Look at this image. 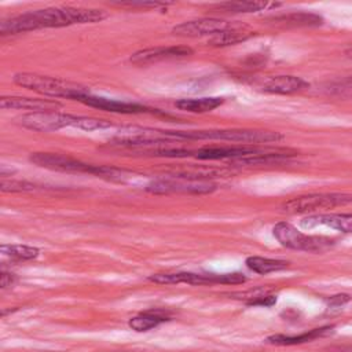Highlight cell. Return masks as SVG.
I'll use <instances>...</instances> for the list:
<instances>
[{
  "mask_svg": "<svg viewBox=\"0 0 352 352\" xmlns=\"http://www.w3.org/2000/svg\"><path fill=\"white\" fill-rule=\"evenodd\" d=\"M245 263H246L249 270H252L253 272L261 274V275L285 270L289 265L287 261L276 260V258H268V257H260V256H250V257L246 258Z\"/></svg>",
  "mask_w": 352,
  "mask_h": 352,
  "instance_id": "21",
  "label": "cell"
},
{
  "mask_svg": "<svg viewBox=\"0 0 352 352\" xmlns=\"http://www.w3.org/2000/svg\"><path fill=\"white\" fill-rule=\"evenodd\" d=\"M0 188L4 192H22V191H33L36 190V184L26 180H6L3 177L0 183Z\"/></svg>",
  "mask_w": 352,
  "mask_h": 352,
  "instance_id": "25",
  "label": "cell"
},
{
  "mask_svg": "<svg viewBox=\"0 0 352 352\" xmlns=\"http://www.w3.org/2000/svg\"><path fill=\"white\" fill-rule=\"evenodd\" d=\"M192 55V50L187 45H169V47H150L139 50L131 55V62L136 65H148L161 60L184 58Z\"/></svg>",
  "mask_w": 352,
  "mask_h": 352,
  "instance_id": "11",
  "label": "cell"
},
{
  "mask_svg": "<svg viewBox=\"0 0 352 352\" xmlns=\"http://www.w3.org/2000/svg\"><path fill=\"white\" fill-rule=\"evenodd\" d=\"M106 16L107 14L98 8L50 7L3 19L0 22V34L7 36L45 28H63L74 23H94L103 21Z\"/></svg>",
  "mask_w": 352,
  "mask_h": 352,
  "instance_id": "1",
  "label": "cell"
},
{
  "mask_svg": "<svg viewBox=\"0 0 352 352\" xmlns=\"http://www.w3.org/2000/svg\"><path fill=\"white\" fill-rule=\"evenodd\" d=\"M216 190V184L210 180H194L180 176L160 177L146 184V191L153 194H208Z\"/></svg>",
  "mask_w": 352,
  "mask_h": 352,
  "instance_id": "9",
  "label": "cell"
},
{
  "mask_svg": "<svg viewBox=\"0 0 352 352\" xmlns=\"http://www.w3.org/2000/svg\"><path fill=\"white\" fill-rule=\"evenodd\" d=\"M287 151L285 148H268L257 147L254 144H236V146H214V147H202L195 151L198 160H228L232 161L242 158H261L270 154H278Z\"/></svg>",
  "mask_w": 352,
  "mask_h": 352,
  "instance_id": "8",
  "label": "cell"
},
{
  "mask_svg": "<svg viewBox=\"0 0 352 352\" xmlns=\"http://www.w3.org/2000/svg\"><path fill=\"white\" fill-rule=\"evenodd\" d=\"M340 352H341V351H340ZM348 352H352V349H351V351H348Z\"/></svg>",
  "mask_w": 352,
  "mask_h": 352,
  "instance_id": "31",
  "label": "cell"
},
{
  "mask_svg": "<svg viewBox=\"0 0 352 352\" xmlns=\"http://www.w3.org/2000/svg\"><path fill=\"white\" fill-rule=\"evenodd\" d=\"M150 282L158 285H212L209 274H194V272H161L148 276Z\"/></svg>",
  "mask_w": 352,
  "mask_h": 352,
  "instance_id": "16",
  "label": "cell"
},
{
  "mask_svg": "<svg viewBox=\"0 0 352 352\" xmlns=\"http://www.w3.org/2000/svg\"><path fill=\"white\" fill-rule=\"evenodd\" d=\"M254 33L250 30H246L245 28H238V26H231L228 29H226L221 33H217L216 36L210 37L209 44L213 47H226V45H232V44H238L242 43L245 40H248L250 36H253Z\"/></svg>",
  "mask_w": 352,
  "mask_h": 352,
  "instance_id": "19",
  "label": "cell"
},
{
  "mask_svg": "<svg viewBox=\"0 0 352 352\" xmlns=\"http://www.w3.org/2000/svg\"><path fill=\"white\" fill-rule=\"evenodd\" d=\"M333 327H319V329H312L307 333L298 334V336H283V334H276V336H271L267 338L268 344H275V345H296V344H302V342H308L312 341L315 338L323 337L329 333H331Z\"/></svg>",
  "mask_w": 352,
  "mask_h": 352,
  "instance_id": "18",
  "label": "cell"
},
{
  "mask_svg": "<svg viewBox=\"0 0 352 352\" xmlns=\"http://www.w3.org/2000/svg\"><path fill=\"white\" fill-rule=\"evenodd\" d=\"M120 7H128V8H166V3H146V1H126V3H114Z\"/></svg>",
  "mask_w": 352,
  "mask_h": 352,
  "instance_id": "27",
  "label": "cell"
},
{
  "mask_svg": "<svg viewBox=\"0 0 352 352\" xmlns=\"http://www.w3.org/2000/svg\"><path fill=\"white\" fill-rule=\"evenodd\" d=\"M22 126L37 132H54L63 128H78L82 131H98L111 128V124L106 120L74 116L59 111H37L29 113L19 118Z\"/></svg>",
  "mask_w": 352,
  "mask_h": 352,
  "instance_id": "2",
  "label": "cell"
},
{
  "mask_svg": "<svg viewBox=\"0 0 352 352\" xmlns=\"http://www.w3.org/2000/svg\"><path fill=\"white\" fill-rule=\"evenodd\" d=\"M279 3H264V1H226L216 4L214 8L223 12H231V14H245V12H256L265 10L268 7H278Z\"/></svg>",
  "mask_w": 352,
  "mask_h": 352,
  "instance_id": "20",
  "label": "cell"
},
{
  "mask_svg": "<svg viewBox=\"0 0 352 352\" xmlns=\"http://www.w3.org/2000/svg\"><path fill=\"white\" fill-rule=\"evenodd\" d=\"M232 23L219 18H201L194 21H186L172 28V33L182 37H202L216 36L231 28Z\"/></svg>",
  "mask_w": 352,
  "mask_h": 352,
  "instance_id": "10",
  "label": "cell"
},
{
  "mask_svg": "<svg viewBox=\"0 0 352 352\" xmlns=\"http://www.w3.org/2000/svg\"><path fill=\"white\" fill-rule=\"evenodd\" d=\"M280 19L294 26H318L322 23V18L319 15L307 14V12H294V14L282 16Z\"/></svg>",
  "mask_w": 352,
  "mask_h": 352,
  "instance_id": "24",
  "label": "cell"
},
{
  "mask_svg": "<svg viewBox=\"0 0 352 352\" xmlns=\"http://www.w3.org/2000/svg\"><path fill=\"white\" fill-rule=\"evenodd\" d=\"M348 300H349V296H346V294H337V296H331L327 300V304L330 307H338V305H342L344 302H346Z\"/></svg>",
  "mask_w": 352,
  "mask_h": 352,
  "instance_id": "30",
  "label": "cell"
},
{
  "mask_svg": "<svg viewBox=\"0 0 352 352\" xmlns=\"http://www.w3.org/2000/svg\"><path fill=\"white\" fill-rule=\"evenodd\" d=\"M272 234L276 238V241L289 249L293 250H304V252H312L319 253L323 250H327L333 246V241L324 236H312L305 235L301 231H298L294 226L279 221L274 226Z\"/></svg>",
  "mask_w": 352,
  "mask_h": 352,
  "instance_id": "6",
  "label": "cell"
},
{
  "mask_svg": "<svg viewBox=\"0 0 352 352\" xmlns=\"http://www.w3.org/2000/svg\"><path fill=\"white\" fill-rule=\"evenodd\" d=\"M212 285L214 283H224V285H239L246 282V276H243L239 272H231V274H210Z\"/></svg>",
  "mask_w": 352,
  "mask_h": 352,
  "instance_id": "26",
  "label": "cell"
},
{
  "mask_svg": "<svg viewBox=\"0 0 352 352\" xmlns=\"http://www.w3.org/2000/svg\"><path fill=\"white\" fill-rule=\"evenodd\" d=\"M302 228H314L326 226L341 232H352V214L351 213H330V214H312L300 221Z\"/></svg>",
  "mask_w": 352,
  "mask_h": 352,
  "instance_id": "14",
  "label": "cell"
},
{
  "mask_svg": "<svg viewBox=\"0 0 352 352\" xmlns=\"http://www.w3.org/2000/svg\"><path fill=\"white\" fill-rule=\"evenodd\" d=\"M14 282H15V275H14V274L6 272V271L1 272V278H0V286H1V289L10 287Z\"/></svg>",
  "mask_w": 352,
  "mask_h": 352,
  "instance_id": "29",
  "label": "cell"
},
{
  "mask_svg": "<svg viewBox=\"0 0 352 352\" xmlns=\"http://www.w3.org/2000/svg\"><path fill=\"white\" fill-rule=\"evenodd\" d=\"M1 109H18V110H32L37 111H56L62 107V103L52 99H38V98H25V96H3L0 99Z\"/></svg>",
  "mask_w": 352,
  "mask_h": 352,
  "instance_id": "13",
  "label": "cell"
},
{
  "mask_svg": "<svg viewBox=\"0 0 352 352\" xmlns=\"http://www.w3.org/2000/svg\"><path fill=\"white\" fill-rule=\"evenodd\" d=\"M224 98L219 96H206V98H190V99H179L175 102V106L180 110L188 113H208L224 103Z\"/></svg>",
  "mask_w": 352,
  "mask_h": 352,
  "instance_id": "17",
  "label": "cell"
},
{
  "mask_svg": "<svg viewBox=\"0 0 352 352\" xmlns=\"http://www.w3.org/2000/svg\"><path fill=\"white\" fill-rule=\"evenodd\" d=\"M12 80L16 85L22 88H28L30 91H36L41 95H47L51 98H65L80 102L84 96L91 95L89 88L85 85L56 77L43 76L38 73L19 72L14 74Z\"/></svg>",
  "mask_w": 352,
  "mask_h": 352,
  "instance_id": "5",
  "label": "cell"
},
{
  "mask_svg": "<svg viewBox=\"0 0 352 352\" xmlns=\"http://www.w3.org/2000/svg\"><path fill=\"white\" fill-rule=\"evenodd\" d=\"M29 161L36 164L37 166L51 169V170L89 173V175H95L99 177H104L107 180H114V182H125L128 176H132V173L125 169H118V168L104 166V165H92L63 154L32 153L29 155Z\"/></svg>",
  "mask_w": 352,
  "mask_h": 352,
  "instance_id": "3",
  "label": "cell"
},
{
  "mask_svg": "<svg viewBox=\"0 0 352 352\" xmlns=\"http://www.w3.org/2000/svg\"><path fill=\"white\" fill-rule=\"evenodd\" d=\"M170 139L187 140H223L241 144L276 143L285 139L279 132L257 129H199V131H162Z\"/></svg>",
  "mask_w": 352,
  "mask_h": 352,
  "instance_id": "4",
  "label": "cell"
},
{
  "mask_svg": "<svg viewBox=\"0 0 352 352\" xmlns=\"http://www.w3.org/2000/svg\"><path fill=\"white\" fill-rule=\"evenodd\" d=\"M80 102L87 104V106H89V107H95V109L110 111V113L140 114V113H146L147 111V107H144L143 104H139V103L124 102V100L109 99V98H100V96H94V95L84 96Z\"/></svg>",
  "mask_w": 352,
  "mask_h": 352,
  "instance_id": "12",
  "label": "cell"
},
{
  "mask_svg": "<svg viewBox=\"0 0 352 352\" xmlns=\"http://www.w3.org/2000/svg\"><path fill=\"white\" fill-rule=\"evenodd\" d=\"M0 252L4 256H10L18 260H33L40 254V250L37 248L26 246V245H7V243H3L0 246Z\"/></svg>",
  "mask_w": 352,
  "mask_h": 352,
  "instance_id": "23",
  "label": "cell"
},
{
  "mask_svg": "<svg viewBox=\"0 0 352 352\" xmlns=\"http://www.w3.org/2000/svg\"><path fill=\"white\" fill-rule=\"evenodd\" d=\"M348 204H352V194L320 192V194H308V195L292 198L282 205V209L286 213H305V212H314L318 209L334 208V206H341Z\"/></svg>",
  "mask_w": 352,
  "mask_h": 352,
  "instance_id": "7",
  "label": "cell"
},
{
  "mask_svg": "<svg viewBox=\"0 0 352 352\" xmlns=\"http://www.w3.org/2000/svg\"><path fill=\"white\" fill-rule=\"evenodd\" d=\"M309 84L296 76H274L263 84V91L276 95H292L308 88Z\"/></svg>",
  "mask_w": 352,
  "mask_h": 352,
  "instance_id": "15",
  "label": "cell"
},
{
  "mask_svg": "<svg viewBox=\"0 0 352 352\" xmlns=\"http://www.w3.org/2000/svg\"><path fill=\"white\" fill-rule=\"evenodd\" d=\"M276 302V297L275 296H267V294H264V296H260V297H257V298H254V300H252V301H248V305H261V307H271V305H274Z\"/></svg>",
  "mask_w": 352,
  "mask_h": 352,
  "instance_id": "28",
  "label": "cell"
},
{
  "mask_svg": "<svg viewBox=\"0 0 352 352\" xmlns=\"http://www.w3.org/2000/svg\"><path fill=\"white\" fill-rule=\"evenodd\" d=\"M168 318L165 316H161L158 314H154V312H144V314H140L138 316H133L129 319L128 324L131 329L136 330V331H147L153 327H157L160 323L162 322H166Z\"/></svg>",
  "mask_w": 352,
  "mask_h": 352,
  "instance_id": "22",
  "label": "cell"
}]
</instances>
